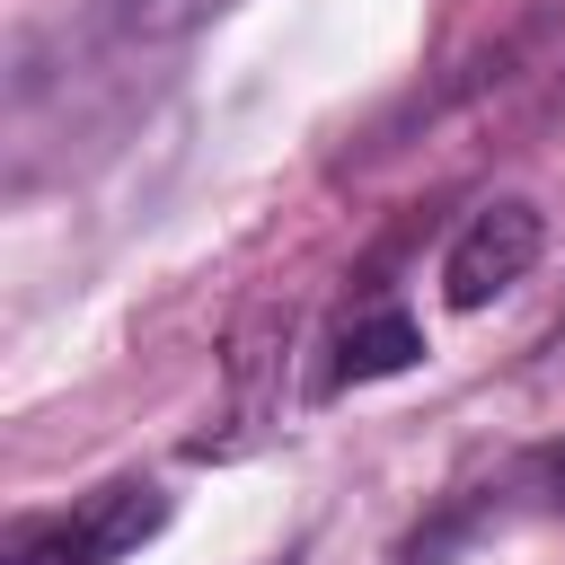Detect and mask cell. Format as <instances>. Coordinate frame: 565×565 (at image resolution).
Wrapping results in <instances>:
<instances>
[{
    "mask_svg": "<svg viewBox=\"0 0 565 565\" xmlns=\"http://www.w3.org/2000/svg\"><path fill=\"white\" fill-rule=\"evenodd\" d=\"M159 521H168V494H159V486H141V477H124V486L88 494L79 512L18 530L0 565H115V556H132Z\"/></svg>",
    "mask_w": 565,
    "mask_h": 565,
    "instance_id": "obj_1",
    "label": "cell"
},
{
    "mask_svg": "<svg viewBox=\"0 0 565 565\" xmlns=\"http://www.w3.org/2000/svg\"><path fill=\"white\" fill-rule=\"evenodd\" d=\"M539 247H547L539 203H486V212L450 238V256H441V291H450V309H486V300H503V291L539 265Z\"/></svg>",
    "mask_w": 565,
    "mask_h": 565,
    "instance_id": "obj_2",
    "label": "cell"
},
{
    "mask_svg": "<svg viewBox=\"0 0 565 565\" xmlns=\"http://www.w3.org/2000/svg\"><path fill=\"white\" fill-rule=\"evenodd\" d=\"M415 353H424V327H415L406 309H371V318H353V327H344L335 371H344V380H397Z\"/></svg>",
    "mask_w": 565,
    "mask_h": 565,
    "instance_id": "obj_3",
    "label": "cell"
},
{
    "mask_svg": "<svg viewBox=\"0 0 565 565\" xmlns=\"http://www.w3.org/2000/svg\"><path fill=\"white\" fill-rule=\"evenodd\" d=\"M238 0H115V35H132V44H177V35H194V26H212V18H230Z\"/></svg>",
    "mask_w": 565,
    "mask_h": 565,
    "instance_id": "obj_4",
    "label": "cell"
},
{
    "mask_svg": "<svg viewBox=\"0 0 565 565\" xmlns=\"http://www.w3.org/2000/svg\"><path fill=\"white\" fill-rule=\"evenodd\" d=\"M521 494H530L539 512H565V441H547V450L521 459Z\"/></svg>",
    "mask_w": 565,
    "mask_h": 565,
    "instance_id": "obj_5",
    "label": "cell"
}]
</instances>
